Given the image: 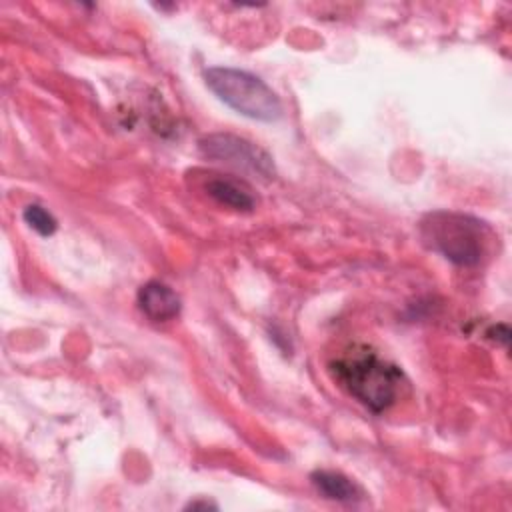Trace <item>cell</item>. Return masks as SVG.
Listing matches in <instances>:
<instances>
[{
	"mask_svg": "<svg viewBox=\"0 0 512 512\" xmlns=\"http://www.w3.org/2000/svg\"><path fill=\"white\" fill-rule=\"evenodd\" d=\"M332 378L372 412L390 408L402 386V372L366 346H354L330 362Z\"/></svg>",
	"mask_w": 512,
	"mask_h": 512,
	"instance_id": "1",
	"label": "cell"
},
{
	"mask_svg": "<svg viewBox=\"0 0 512 512\" xmlns=\"http://www.w3.org/2000/svg\"><path fill=\"white\" fill-rule=\"evenodd\" d=\"M420 232L430 248L460 266L478 264L490 242V228L460 212H432L420 222Z\"/></svg>",
	"mask_w": 512,
	"mask_h": 512,
	"instance_id": "2",
	"label": "cell"
},
{
	"mask_svg": "<svg viewBox=\"0 0 512 512\" xmlns=\"http://www.w3.org/2000/svg\"><path fill=\"white\" fill-rule=\"evenodd\" d=\"M204 80L206 86L224 104L242 116L262 122H274L282 116V104L278 96L266 82L250 72L214 66L204 72Z\"/></svg>",
	"mask_w": 512,
	"mask_h": 512,
	"instance_id": "3",
	"label": "cell"
},
{
	"mask_svg": "<svg viewBox=\"0 0 512 512\" xmlns=\"http://www.w3.org/2000/svg\"><path fill=\"white\" fill-rule=\"evenodd\" d=\"M200 152L206 158H214L226 162L230 166L250 170L264 178L274 174V166L270 156L260 150L256 144L234 136V134H210L200 140Z\"/></svg>",
	"mask_w": 512,
	"mask_h": 512,
	"instance_id": "4",
	"label": "cell"
},
{
	"mask_svg": "<svg viewBox=\"0 0 512 512\" xmlns=\"http://www.w3.org/2000/svg\"><path fill=\"white\" fill-rule=\"evenodd\" d=\"M138 306L150 320L166 322L178 316L180 298L170 286L152 280L138 290Z\"/></svg>",
	"mask_w": 512,
	"mask_h": 512,
	"instance_id": "5",
	"label": "cell"
},
{
	"mask_svg": "<svg viewBox=\"0 0 512 512\" xmlns=\"http://www.w3.org/2000/svg\"><path fill=\"white\" fill-rule=\"evenodd\" d=\"M206 192L220 204L234 210H252L254 198L248 188L226 176H212L206 180Z\"/></svg>",
	"mask_w": 512,
	"mask_h": 512,
	"instance_id": "6",
	"label": "cell"
},
{
	"mask_svg": "<svg viewBox=\"0 0 512 512\" xmlns=\"http://www.w3.org/2000/svg\"><path fill=\"white\" fill-rule=\"evenodd\" d=\"M310 478H312V484L318 488V492H322L330 500L356 502L360 498L358 486L350 478L340 474V472L316 470Z\"/></svg>",
	"mask_w": 512,
	"mask_h": 512,
	"instance_id": "7",
	"label": "cell"
},
{
	"mask_svg": "<svg viewBox=\"0 0 512 512\" xmlns=\"http://www.w3.org/2000/svg\"><path fill=\"white\" fill-rule=\"evenodd\" d=\"M22 218H24V222H26L32 230H36L40 236H52V234L56 232V228H58L56 218H54L46 208H42V206H38V204L26 206L24 212H22Z\"/></svg>",
	"mask_w": 512,
	"mask_h": 512,
	"instance_id": "8",
	"label": "cell"
},
{
	"mask_svg": "<svg viewBox=\"0 0 512 512\" xmlns=\"http://www.w3.org/2000/svg\"><path fill=\"white\" fill-rule=\"evenodd\" d=\"M188 508H216V506L210 502H190Z\"/></svg>",
	"mask_w": 512,
	"mask_h": 512,
	"instance_id": "9",
	"label": "cell"
}]
</instances>
